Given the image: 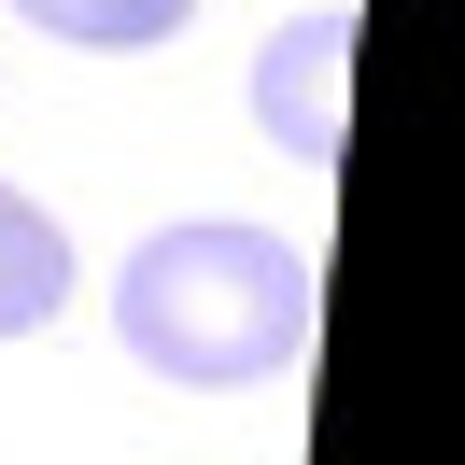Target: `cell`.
I'll list each match as a JSON object with an SVG mask.
<instances>
[{
    "instance_id": "obj_1",
    "label": "cell",
    "mask_w": 465,
    "mask_h": 465,
    "mask_svg": "<svg viewBox=\"0 0 465 465\" xmlns=\"http://www.w3.org/2000/svg\"><path fill=\"white\" fill-rule=\"evenodd\" d=\"M114 339L142 352L183 395H240V381H282L311 352V254L240 212H198V226H155L142 254L114 268Z\"/></svg>"
},
{
    "instance_id": "obj_2",
    "label": "cell",
    "mask_w": 465,
    "mask_h": 465,
    "mask_svg": "<svg viewBox=\"0 0 465 465\" xmlns=\"http://www.w3.org/2000/svg\"><path fill=\"white\" fill-rule=\"evenodd\" d=\"M352 0H324V15H296V29H268L254 43V127L296 155V170H339V142H352Z\"/></svg>"
},
{
    "instance_id": "obj_3",
    "label": "cell",
    "mask_w": 465,
    "mask_h": 465,
    "mask_svg": "<svg viewBox=\"0 0 465 465\" xmlns=\"http://www.w3.org/2000/svg\"><path fill=\"white\" fill-rule=\"evenodd\" d=\"M57 311H71V226L0 183V339H29V324H57Z\"/></svg>"
},
{
    "instance_id": "obj_4",
    "label": "cell",
    "mask_w": 465,
    "mask_h": 465,
    "mask_svg": "<svg viewBox=\"0 0 465 465\" xmlns=\"http://www.w3.org/2000/svg\"><path fill=\"white\" fill-rule=\"evenodd\" d=\"M43 43H85V57H142V43H183L198 0H15Z\"/></svg>"
}]
</instances>
